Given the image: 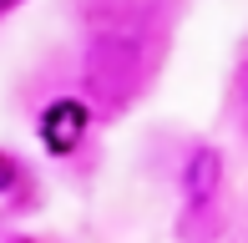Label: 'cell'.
<instances>
[{
  "label": "cell",
  "mask_w": 248,
  "mask_h": 243,
  "mask_svg": "<svg viewBox=\"0 0 248 243\" xmlns=\"http://www.w3.org/2000/svg\"><path fill=\"white\" fill-rule=\"evenodd\" d=\"M218 182H223V157H218V147H193V157H187V167H183V197L193 208H202L213 193H218Z\"/></svg>",
  "instance_id": "3957f363"
},
{
  "label": "cell",
  "mask_w": 248,
  "mask_h": 243,
  "mask_svg": "<svg viewBox=\"0 0 248 243\" xmlns=\"http://www.w3.org/2000/svg\"><path fill=\"white\" fill-rule=\"evenodd\" d=\"M20 5V0H0V15H5V10H16Z\"/></svg>",
  "instance_id": "5b68a950"
},
{
  "label": "cell",
  "mask_w": 248,
  "mask_h": 243,
  "mask_svg": "<svg viewBox=\"0 0 248 243\" xmlns=\"http://www.w3.org/2000/svg\"><path fill=\"white\" fill-rule=\"evenodd\" d=\"M137 76H142V46L132 36H101L86 56V86H92V96H101L111 106L127 102Z\"/></svg>",
  "instance_id": "6da1fadb"
},
{
  "label": "cell",
  "mask_w": 248,
  "mask_h": 243,
  "mask_svg": "<svg viewBox=\"0 0 248 243\" xmlns=\"http://www.w3.org/2000/svg\"><path fill=\"white\" fill-rule=\"evenodd\" d=\"M20 178V167H16V157H10V152H0V193H5L10 182Z\"/></svg>",
  "instance_id": "277c9868"
},
{
  "label": "cell",
  "mask_w": 248,
  "mask_h": 243,
  "mask_svg": "<svg viewBox=\"0 0 248 243\" xmlns=\"http://www.w3.org/2000/svg\"><path fill=\"white\" fill-rule=\"evenodd\" d=\"M86 102H76V96H61V102H51L46 112H41V142H46V152L56 157H66V152L81 147L86 137Z\"/></svg>",
  "instance_id": "7a4b0ae2"
}]
</instances>
